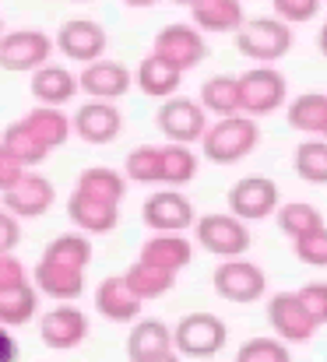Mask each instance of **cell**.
<instances>
[{
  "instance_id": "32",
  "label": "cell",
  "mask_w": 327,
  "mask_h": 362,
  "mask_svg": "<svg viewBox=\"0 0 327 362\" xmlns=\"http://www.w3.org/2000/svg\"><path fill=\"white\" fill-rule=\"evenodd\" d=\"M201 169V155L194 151V144H162V187L183 190Z\"/></svg>"
},
{
  "instance_id": "44",
  "label": "cell",
  "mask_w": 327,
  "mask_h": 362,
  "mask_svg": "<svg viewBox=\"0 0 327 362\" xmlns=\"http://www.w3.org/2000/svg\"><path fill=\"white\" fill-rule=\"evenodd\" d=\"M25 173H28V169H25V165H21L14 155H7V151L0 148V194H7V190H11V187H14L21 176H25Z\"/></svg>"
},
{
  "instance_id": "35",
  "label": "cell",
  "mask_w": 327,
  "mask_h": 362,
  "mask_svg": "<svg viewBox=\"0 0 327 362\" xmlns=\"http://www.w3.org/2000/svg\"><path fill=\"white\" fill-rule=\"evenodd\" d=\"M123 180L141 187H162V144H137L123 158Z\"/></svg>"
},
{
  "instance_id": "51",
  "label": "cell",
  "mask_w": 327,
  "mask_h": 362,
  "mask_svg": "<svg viewBox=\"0 0 327 362\" xmlns=\"http://www.w3.org/2000/svg\"><path fill=\"white\" fill-rule=\"evenodd\" d=\"M321 137H324V141H327V123H324V134H321Z\"/></svg>"
},
{
  "instance_id": "48",
  "label": "cell",
  "mask_w": 327,
  "mask_h": 362,
  "mask_svg": "<svg viewBox=\"0 0 327 362\" xmlns=\"http://www.w3.org/2000/svg\"><path fill=\"white\" fill-rule=\"evenodd\" d=\"M144 362H183L176 352H166V356H159V359H144Z\"/></svg>"
},
{
  "instance_id": "9",
  "label": "cell",
  "mask_w": 327,
  "mask_h": 362,
  "mask_svg": "<svg viewBox=\"0 0 327 362\" xmlns=\"http://www.w3.org/2000/svg\"><path fill=\"white\" fill-rule=\"evenodd\" d=\"M194 240L201 250L215 253L222 260H232V257H243L250 250V226L229 211H212V215L194 222Z\"/></svg>"
},
{
  "instance_id": "40",
  "label": "cell",
  "mask_w": 327,
  "mask_h": 362,
  "mask_svg": "<svg viewBox=\"0 0 327 362\" xmlns=\"http://www.w3.org/2000/svg\"><path fill=\"white\" fill-rule=\"evenodd\" d=\"M292 250H296V257H299L303 264L327 267V226H321L317 233H310V236H303V240H296Z\"/></svg>"
},
{
  "instance_id": "41",
  "label": "cell",
  "mask_w": 327,
  "mask_h": 362,
  "mask_svg": "<svg viewBox=\"0 0 327 362\" xmlns=\"http://www.w3.org/2000/svg\"><path fill=\"white\" fill-rule=\"evenodd\" d=\"M296 296L303 299V306L310 310V317L317 320V327L327 324V281H310L303 288H296Z\"/></svg>"
},
{
  "instance_id": "20",
  "label": "cell",
  "mask_w": 327,
  "mask_h": 362,
  "mask_svg": "<svg viewBox=\"0 0 327 362\" xmlns=\"http://www.w3.org/2000/svg\"><path fill=\"white\" fill-rule=\"evenodd\" d=\"M246 21L243 0H201L190 7V25L201 35H236Z\"/></svg>"
},
{
  "instance_id": "26",
  "label": "cell",
  "mask_w": 327,
  "mask_h": 362,
  "mask_svg": "<svg viewBox=\"0 0 327 362\" xmlns=\"http://www.w3.org/2000/svg\"><path fill=\"white\" fill-rule=\"evenodd\" d=\"M201 110L215 120L225 117H239V81L236 74H215L201 85V95H197Z\"/></svg>"
},
{
  "instance_id": "7",
  "label": "cell",
  "mask_w": 327,
  "mask_h": 362,
  "mask_svg": "<svg viewBox=\"0 0 327 362\" xmlns=\"http://www.w3.org/2000/svg\"><path fill=\"white\" fill-rule=\"evenodd\" d=\"M229 215H236L239 222H264L275 218L278 204H282V190L271 176H243L229 187Z\"/></svg>"
},
{
  "instance_id": "49",
  "label": "cell",
  "mask_w": 327,
  "mask_h": 362,
  "mask_svg": "<svg viewBox=\"0 0 327 362\" xmlns=\"http://www.w3.org/2000/svg\"><path fill=\"white\" fill-rule=\"evenodd\" d=\"M173 4H183V7H194V4H201V0H173Z\"/></svg>"
},
{
  "instance_id": "45",
  "label": "cell",
  "mask_w": 327,
  "mask_h": 362,
  "mask_svg": "<svg viewBox=\"0 0 327 362\" xmlns=\"http://www.w3.org/2000/svg\"><path fill=\"white\" fill-rule=\"evenodd\" d=\"M0 362H18V338L7 327H0Z\"/></svg>"
},
{
  "instance_id": "4",
  "label": "cell",
  "mask_w": 327,
  "mask_h": 362,
  "mask_svg": "<svg viewBox=\"0 0 327 362\" xmlns=\"http://www.w3.org/2000/svg\"><path fill=\"white\" fill-rule=\"evenodd\" d=\"M229 341V327L218 313H187L173 327V352L180 359H215Z\"/></svg>"
},
{
  "instance_id": "47",
  "label": "cell",
  "mask_w": 327,
  "mask_h": 362,
  "mask_svg": "<svg viewBox=\"0 0 327 362\" xmlns=\"http://www.w3.org/2000/svg\"><path fill=\"white\" fill-rule=\"evenodd\" d=\"M317 46H321V57H327V21L321 25V32H317Z\"/></svg>"
},
{
  "instance_id": "16",
  "label": "cell",
  "mask_w": 327,
  "mask_h": 362,
  "mask_svg": "<svg viewBox=\"0 0 327 362\" xmlns=\"http://www.w3.org/2000/svg\"><path fill=\"white\" fill-rule=\"evenodd\" d=\"M39 338L53 352H71L88 338V317L78 306H53L39 317Z\"/></svg>"
},
{
  "instance_id": "34",
  "label": "cell",
  "mask_w": 327,
  "mask_h": 362,
  "mask_svg": "<svg viewBox=\"0 0 327 362\" xmlns=\"http://www.w3.org/2000/svg\"><path fill=\"white\" fill-rule=\"evenodd\" d=\"M289 127L299 130V134H310V137H321L327 123V92H303L289 103L285 110Z\"/></svg>"
},
{
  "instance_id": "1",
  "label": "cell",
  "mask_w": 327,
  "mask_h": 362,
  "mask_svg": "<svg viewBox=\"0 0 327 362\" xmlns=\"http://www.w3.org/2000/svg\"><path fill=\"white\" fill-rule=\"evenodd\" d=\"M239 81V113L250 120H264L289 103V78L275 64H253L250 71L236 74Z\"/></svg>"
},
{
  "instance_id": "6",
  "label": "cell",
  "mask_w": 327,
  "mask_h": 362,
  "mask_svg": "<svg viewBox=\"0 0 327 362\" xmlns=\"http://www.w3.org/2000/svg\"><path fill=\"white\" fill-rule=\"evenodd\" d=\"M212 285H215L218 299L236 303V306H250L268 292V274H264L260 264H253L246 257H232V260H222L215 267Z\"/></svg>"
},
{
  "instance_id": "15",
  "label": "cell",
  "mask_w": 327,
  "mask_h": 362,
  "mask_svg": "<svg viewBox=\"0 0 327 362\" xmlns=\"http://www.w3.org/2000/svg\"><path fill=\"white\" fill-rule=\"evenodd\" d=\"M130 88H134V71L120 60H106V57L92 60L78 74V92H85L88 99H99V103H120Z\"/></svg>"
},
{
  "instance_id": "36",
  "label": "cell",
  "mask_w": 327,
  "mask_h": 362,
  "mask_svg": "<svg viewBox=\"0 0 327 362\" xmlns=\"http://www.w3.org/2000/svg\"><path fill=\"white\" fill-rule=\"evenodd\" d=\"M39 313V292L35 285H18L11 292H0V327H25Z\"/></svg>"
},
{
  "instance_id": "37",
  "label": "cell",
  "mask_w": 327,
  "mask_h": 362,
  "mask_svg": "<svg viewBox=\"0 0 327 362\" xmlns=\"http://www.w3.org/2000/svg\"><path fill=\"white\" fill-rule=\"evenodd\" d=\"M292 165H296V176L303 183H314V187H327V141L324 137H306L296 144V155H292Z\"/></svg>"
},
{
  "instance_id": "11",
  "label": "cell",
  "mask_w": 327,
  "mask_h": 362,
  "mask_svg": "<svg viewBox=\"0 0 327 362\" xmlns=\"http://www.w3.org/2000/svg\"><path fill=\"white\" fill-rule=\"evenodd\" d=\"M268 324L282 345H303L317 334V320L296 292H275L268 299Z\"/></svg>"
},
{
  "instance_id": "22",
  "label": "cell",
  "mask_w": 327,
  "mask_h": 362,
  "mask_svg": "<svg viewBox=\"0 0 327 362\" xmlns=\"http://www.w3.org/2000/svg\"><path fill=\"white\" fill-rule=\"evenodd\" d=\"M166 352H173V327L166 320H155V317H137L130 324V334H127V356H130V362L159 359Z\"/></svg>"
},
{
  "instance_id": "38",
  "label": "cell",
  "mask_w": 327,
  "mask_h": 362,
  "mask_svg": "<svg viewBox=\"0 0 327 362\" xmlns=\"http://www.w3.org/2000/svg\"><path fill=\"white\" fill-rule=\"evenodd\" d=\"M236 362H292L289 345H282L278 338H250L239 345Z\"/></svg>"
},
{
  "instance_id": "17",
  "label": "cell",
  "mask_w": 327,
  "mask_h": 362,
  "mask_svg": "<svg viewBox=\"0 0 327 362\" xmlns=\"http://www.w3.org/2000/svg\"><path fill=\"white\" fill-rule=\"evenodd\" d=\"M71 130L74 137H81L85 144H109L123 134V113L116 103H99V99H88L85 106L74 110L71 117Z\"/></svg>"
},
{
  "instance_id": "33",
  "label": "cell",
  "mask_w": 327,
  "mask_h": 362,
  "mask_svg": "<svg viewBox=\"0 0 327 362\" xmlns=\"http://www.w3.org/2000/svg\"><path fill=\"white\" fill-rule=\"evenodd\" d=\"M0 148H4L7 155H14L25 169H28V165H42V162L50 158V148L32 134V127H25L21 120L7 123V127L0 130Z\"/></svg>"
},
{
  "instance_id": "3",
  "label": "cell",
  "mask_w": 327,
  "mask_h": 362,
  "mask_svg": "<svg viewBox=\"0 0 327 362\" xmlns=\"http://www.w3.org/2000/svg\"><path fill=\"white\" fill-rule=\"evenodd\" d=\"M292 46H296V32L275 14L246 18L243 28L236 32V49L253 64H278L282 57H289Z\"/></svg>"
},
{
  "instance_id": "18",
  "label": "cell",
  "mask_w": 327,
  "mask_h": 362,
  "mask_svg": "<svg viewBox=\"0 0 327 362\" xmlns=\"http://www.w3.org/2000/svg\"><path fill=\"white\" fill-rule=\"evenodd\" d=\"M137 260H144V264H151L159 271L180 274L194 260V243L187 240L183 233H151L148 240L141 243Z\"/></svg>"
},
{
  "instance_id": "46",
  "label": "cell",
  "mask_w": 327,
  "mask_h": 362,
  "mask_svg": "<svg viewBox=\"0 0 327 362\" xmlns=\"http://www.w3.org/2000/svg\"><path fill=\"white\" fill-rule=\"evenodd\" d=\"M120 4H127V7H134V11H144V7H155L159 0H120Z\"/></svg>"
},
{
  "instance_id": "14",
  "label": "cell",
  "mask_w": 327,
  "mask_h": 362,
  "mask_svg": "<svg viewBox=\"0 0 327 362\" xmlns=\"http://www.w3.org/2000/svg\"><path fill=\"white\" fill-rule=\"evenodd\" d=\"M151 53H159L166 64H173L176 71L187 74L197 64H205L208 42H205V35L194 25H166V28H159V35L151 42Z\"/></svg>"
},
{
  "instance_id": "53",
  "label": "cell",
  "mask_w": 327,
  "mask_h": 362,
  "mask_svg": "<svg viewBox=\"0 0 327 362\" xmlns=\"http://www.w3.org/2000/svg\"><path fill=\"white\" fill-rule=\"evenodd\" d=\"M321 4H327V0H321Z\"/></svg>"
},
{
  "instance_id": "39",
  "label": "cell",
  "mask_w": 327,
  "mask_h": 362,
  "mask_svg": "<svg viewBox=\"0 0 327 362\" xmlns=\"http://www.w3.org/2000/svg\"><path fill=\"white\" fill-rule=\"evenodd\" d=\"M271 7H275V18L292 28V25L314 21L317 11H321V0H271Z\"/></svg>"
},
{
  "instance_id": "31",
  "label": "cell",
  "mask_w": 327,
  "mask_h": 362,
  "mask_svg": "<svg viewBox=\"0 0 327 362\" xmlns=\"http://www.w3.org/2000/svg\"><path fill=\"white\" fill-rule=\"evenodd\" d=\"M39 260H50V264L71 267V271H88V264H92V240L85 233H60V236H53L46 243Z\"/></svg>"
},
{
  "instance_id": "52",
  "label": "cell",
  "mask_w": 327,
  "mask_h": 362,
  "mask_svg": "<svg viewBox=\"0 0 327 362\" xmlns=\"http://www.w3.org/2000/svg\"><path fill=\"white\" fill-rule=\"evenodd\" d=\"M71 4H88V0H71Z\"/></svg>"
},
{
  "instance_id": "25",
  "label": "cell",
  "mask_w": 327,
  "mask_h": 362,
  "mask_svg": "<svg viewBox=\"0 0 327 362\" xmlns=\"http://www.w3.org/2000/svg\"><path fill=\"white\" fill-rule=\"evenodd\" d=\"M96 310L113 324H134L141 317L144 303L130 296V288L123 285L120 274H113V278H103L96 288Z\"/></svg>"
},
{
  "instance_id": "13",
  "label": "cell",
  "mask_w": 327,
  "mask_h": 362,
  "mask_svg": "<svg viewBox=\"0 0 327 362\" xmlns=\"http://www.w3.org/2000/svg\"><path fill=\"white\" fill-rule=\"evenodd\" d=\"M53 204H57V187L42 173H25L7 194H0V208L11 211L18 222L42 218Z\"/></svg>"
},
{
  "instance_id": "43",
  "label": "cell",
  "mask_w": 327,
  "mask_h": 362,
  "mask_svg": "<svg viewBox=\"0 0 327 362\" xmlns=\"http://www.w3.org/2000/svg\"><path fill=\"white\" fill-rule=\"evenodd\" d=\"M21 243V222L0 208V253H14Z\"/></svg>"
},
{
  "instance_id": "24",
  "label": "cell",
  "mask_w": 327,
  "mask_h": 362,
  "mask_svg": "<svg viewBox=\"0 0 327 362\" xmlns=\"http://www.w3.org/2000/svg\"><path fill=\"white\" fill-rule=\"evenodd\" d=\"M134 85H137L148 99H169V95H180L183 71H176L173 64H166L159 53H148V57H141V64L134 67Z\"/></svg>"
},
{
  "instance_id": "29",
  "label": "cell",
  "mask_w": 327,
  "mask_h": 362,
  "mask_svg": "<svg viewBox=\"0 0 327 362\" xmlns=\"http://www.w3.org/2000/svg\"><path fill=\"white\" fill-rule=\"evenodd\" d=\"M74 190L85 194V197H96V201H106V204L120 208L123 197H127V180L116 169H109V165H88V169H81Z\"/></svg>"
},
{
  "instance_id": "2",
  "label": "cell",
  "mask_w": 327,
  "mask_h": 362,
  "mask_svg": "<svg viewBox=\"0 0 327 362\" xmlns=\"http://www.w3.org/2000/svg\"><path fill=\"white\" fill-rule=\"evenodd\" d=\"M205 148V158L215 162V165H236L243 162L246 155L257 151L260 144V123L250 120V117H225V120L208 123L205 137L197 141Z\"/></svg>"
},
{
  "instance_id": "28",
  "label": "cell",
  "mask_w": 327,
  "mask_h": 362,
  "mask_svg": "<svg viewBox=\"0 0 327 362\" xmlns=\"http://www.w3.org/2000/svg\"><path fill=\"white\" fill-rule=\"evenodd\" d=\"M120 278H123V285L130 288V296H134V299H141V303L162 299V296L176 285V274L159 271V267H151V264H144V260H134Z\"/></svg>"
},
{
  "instance_id": "21",
  "label": "cell",
  "mask_w": 327,
  "mask_h": 362,
  "mask_svg": "<svg viewBox=\"0 0 327 362\" xmlns=\"http://www.w3.org/2000/svg\"><path fill=\"white\" fill-rule=\"evenodd\" d=\"M28 281L35 285L39 296L53 299V303H74L85 292V271H71V267H57L50 260H39L35 271L28 274Z\"/></svg>"
},
{
  "instance_id": "10",
  "label": "cell",
  "mask_w": 327,
  "mask_h": 362,
  "mask_svg": "<svg viewBox=\"0 0 327 362\" xmlns=\"http://www.w3.org/2000/svg\"><path fill=\"white\" fill-rule=\"evenodd\" d=\"M141 222L148 233H187L197 222V211L187 194H180L173 187H159L141 204Z\"/></svg>"
},
{
  "instance_id": "50",
  "label": "cell",
  "mask_w": 327,
  "mask_h": 362,
  "mask_svg": "<svg viewBox=\"0 0 327 362\" xmlns=\"http://www.w3.org/2000/svg\"><path fill=\"white\" fill-rule=\"evenodd\" d=\"M0 35H4V18H0Z\"/></svg>"
},
{
  "instance_id": "30",
  "label": "cell",
  "mask_w": 327,
  "mask_h": 362,
  "mask_svg": "<svg viewBox=\"0 0 327 362\" xmlns=\"http://www.w3.org/2000/svg\"><path fill=\"white\" fill-rule=\"evenodd\" d=\"M275 226H278L282 236H289V240L296 243V240H303V236H310V233H317L327 222H324V211L317 204H310V201H289V204H278Z\"/></svg>"
},
{
  "instance_id": "27",
  "label": "cell",
  "mask_w": 327,
  "mask_h": 362,
  "mask_svg": "<svg viewBox=\"0 0 327 362\" xmlns=\"http://www.w3.org/2000/svg\"><path fill=\"white\" fill-rule=\"evenodd\" d=\"M25 127H32V134L50 148V151H57V148H64L71 137H74V130H71V117L64 113V110H53V106H35V110H28L25 117H21Z\"/></svg>"
},
{
  "instance_id": "12",
  "label": "cell",
  "mask_w": 327,
  "mask_h": 362,
  "mask_svg": "<svg viewBox=\"0 0 327 362\" xmlns=\"http://www.w3.org/2000/svg\"><path fill=\"white\" fill-rule=\"evenodd\" d=\"M106 46H109V35L96 18H71L53 35V49H60L67 60H74L81 67L92 64V60H103Z\"/></svg>"
},
{
  "instance_id": "19",
  "label": "cell",
  "mask_w": 327,
  "mask_h": 362,
  "mask_svg": "<svg viewBox=\"0 0 327 362\" xmlns=\"http://www.w3.org/2000/svg\"><path fill=\"white\" fill-rule=\"evenodd\" d=\"M67 218L74 222V233H85V236H106L120 226V208L106 204V201H96V197H85L78 190H71L67 197Z\"/></svg>"
},
{
  "instance_id": "8",
  "label": "cell",
  "mask_w": 327,
  "mask_h": 362,
  "mask_svg": "<svg viewBox=\"0 0 327 362\" xmlns=\"http://www.w3.org/2000/svg\"><path fill=\"white\" fill-rule=\"evenodd\" d=\"M155 123H159V134L169 144H197L212 120H208V113L201 110L197 99H190V95H169V99H162V106L155 113Z\"/></svg>"
},
{
  "instance_id": "23",
  "label": "cell",
  "mask_w": 327,
  "mask_h": 362,
  "mask_svg": "<svg viewBox=\"0 0 327 362\" xmlns=\"http://www.w3.org/2000/svg\"><path fill=\"white\" fill-rule=\"evenodd\" d=\"M28 88H32V99L39 106L60 110V106H67L78 95V74H71L60 64H42L39 71H32V85Z\"/></svg>"
},
{
  "instance_id": "5",
  "label": "cell",
  "mask_w": 327,
  "mask_h": 362,
  "mask_svg": "<svg viewBox=\"0 0 327 362\" xmlns=\"http://www.w3.org/2000/svg\"><path fill=\"white\" fill-rule=\"evenodd\" d=\"M53 35L42 28H11L0 35V71L32 74L53 57Z\"/></svg>"
},
{
  "instance_id": "42",
  "label": "cell",
  "mask_w": 327,
  "mask_h": 362,
  "mask_svg": "<svg viewBox=\"0 0 327 362\" xmlns=\"http://www.w3.org/2000/svg\"><path fill=\"white\" fill-rule=\"evenodd\" d=\"M18 285H28V267L18 260V253H0V292H11Z\"/></svg>"
}]
</instances>
